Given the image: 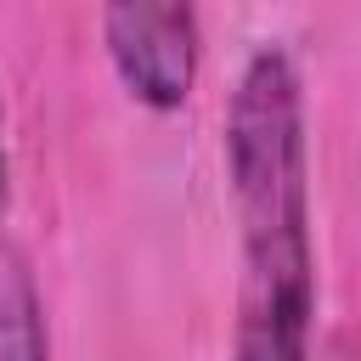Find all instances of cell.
I'll use <instances>...</instances> for the list:
<instances>
[{
    "mask_svg": "<svg viewBox=\"0 0 361 361\" xmlns=\"http://www.w3.org/2000/svg\"><path fill=\"white\" fill-rule=\"evenodd\" d=\"M102 45L118 90L147 113H180L203 73L197 0H102Z\"/></svg>",
    "mask_w": 361,
    "mask_h": 361,
    "instance_id": "cell-2",
    "label": "cell"
},
{
    "mask_svg": "<svg viewBox=\"0 0 361 361\" xmlns=\"http://www.w3.org/2000/svg\"><path fill=\"white\" fill-rule=\"evenodd\" d=\"M0 361H51L45 299L11 243H0Z\"/></svg>",
    "mask_w": 361,
    "mask_h": 361,
    "instance_id": "cell-3",
    "label": "cell"
},
{
    "mask_svg": "<svg viewBox=\"0 0 361 361\" xmlns=\"http://www.w3.org/2000/svg\"><path fill=\"white\" fill-rule=\"evenodd\" d=\"M226 180L243 243L231 361H310L316 237L305 79L282 39L248 51L226 102Z\"/></svg>",
    "mask_w": 361,
    "mask_h": 361,
    "instance_id": "cell-1",
    "label": "cell"
},
{
    "mask_svg": "<svg viewBox=\"0 0 361 361\" xmlns=\"http://www.w3.org/2000/svg\"><path fill=\"white\" fill-rule=\"evenodd\" d=\"M0 220H6V118H0Z\"/></svg>",
    "mask_w": 361,
    "mask_h": 361,
    "instance_id": "cell-4",
    "label": "cell"
}]
</instances>
